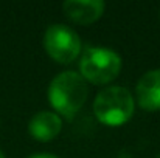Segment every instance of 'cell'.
<instances>
[{"label": "cell", "instance_id": "5", "mask_svg": "<svg viewBox=\"0 0 160 158\" xmlns=\"http://www.w3.org/2000/svg\"><path fill=\"white\" fill-rule=\"evenodd\" d=\"M62 9L72 22L78 25H90L101 17L104 11V2L101 0H67L64 2Z\"/></svg>", "mask_w": 160, "mask_h": 158}, {"label": "cell", "instance_id": "8", "mask_svg": "<svg viewBox=\"0 0 160 158\" xmlns=\"http://www.w3.org/2000/svg\"><path fill=\"white\" fill-rule=\"evenodd\" d=\"M28 158H58V157H54L52 154H36V155H31Z\"/></svg>", "mask_w": 160, "mask_h": 158}, {"label": "cell", "instance_id": "1", "mask_svg": "<svg viewBox=\"0 0 160 158\" xmlns=\"http://www.w3.org/2000/svg\"><path fill=\"white\" fill-rule=\"evenodd\" d=\"M86 79L76 71H64L52 81L48 89V98L56 112L65 118L75 116L87 99Z\"/></svg>", "mask_w": 160, "mask_h": 158}, {"label": "cell", "instance_id": "6", "mask_svg": "<svg viewBox=\"0 0 160 158\" xmlns=\"http://www.w3.org/2000/svg\"><path fill=\"white\" fill-rule=\"evenodd\" d=\"M137 99L142 108L154 112L160 108V68L145 73L137 84Z\"/></svg>", "mask_w": 160, "mask_h": 158}, {"label": "cell", "instance_id": "4", "mask_svg": "<svg viewBox=\"0 0 160 158\" xmlns=\"http://www.w3.org/2000/svg\"><path fill=\"white\" fill-rule=\"evenodd\" d=\"M44 48L59 64L73 62L81 51L79 36L67 25H52L44 34Z\"/></svg>", "mask_w": 160, "mask_h": 158}, {"label": "cell", "instance_id": "9", "mask_svg": "<svg viewBox=\"0 0 160 158\" xmlns=\"http://www.w3.org/2000/svg\"><path fill=\"white\" fill-rule=\"evenodd\" d=\"M117 158H132V157H131V154H129V152L123 151V152H120V154L117 155Z\"/></svg>", "mask_w": 160, "mask_h": 158}, {"label": "cell", "instance_id": "2", "mask_svg": "<svg viewBox=\"0 0 160 158\" xmlns=\"http://www.w3.org/2000/svg\"><path fill=\"white\" fill-rule=\"evenodd\" d=\"M93 112L98 121L103 124H124L134 113V98L124 87H107L97 95L93 103Z\"/></svg>", "mask_w": 160, "mask_h": 158}, {"label": "cell", "instance_id": "11", "mask_svg": "<svg viewBox=\"0 0 160 158\" xmlns=\"http://www.w3.org/2000/svg\"><path fill=\"white\" fill-rule=\"evenodd\" d=\"M156 158H160V154H159V155H157V157H156Z\"/></svg>", "mask_w": 160, "mask_h": 158}, {"label": "cell", "instance_id": "7", "mask_svg": "<svg viewBox=\"0 0 160 158\" xmlns=\"http://www.w3.org/2000/svg\"><path fill=\"white\" fill-rule=\"evenodd\" d=\"M61 129H62V122L59 116L53 112H39L31 118L28 124V130L31 136L42 143L52 141L53 138H56Z\"/></svg>", "mask_w": 160, "mask_h": 158}, {"label": "cell", "instance_id": "3", "mask_svg": "<svg viewBox=\"0 0 160 158\" xmlns=\"http://www.w3.org/2000/svg\"><path fill=\"white\" fill-rule=\"evenodd\" d=\"M79 70L81 76L92 84H107L118 76L121 70V57L109 48L92 47L81 56Z\"/></svg>", "mask_w": 160, "mask_h": 158}, {"label": "cell", "instance_id": "10", "mask_svg": "<svg viewBox=\"0 0 160 158\" xmlns=\"http://www.w3.org/2000/svg\"><path fill=\"white\" fill-rule=\"evenodd\" d=\"M0 158H5V155L2 154V151H0Z\"/></svg>", "mask_w": 160, "mask_h": 158}]
</instances>
